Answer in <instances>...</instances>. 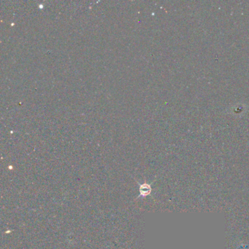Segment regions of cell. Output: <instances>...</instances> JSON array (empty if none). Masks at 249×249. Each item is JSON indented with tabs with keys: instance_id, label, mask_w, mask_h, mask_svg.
Segmentation results:
<instances>
[{
	"instance_id": "6da1fadb",
	"label": "cell",
	"mask_w": 249,
	"mask_h": 249,
	"mask_svg": "<svg viewBox=\"0 0 249 249\" xmlns=\"http://www.w3.org/2000/svg\"><path fill=\"white\" fill-rule=\"evenodd\" d=\"M151 191V188L148 184L144 183L140 186V194L143 197H146V196L149 195Z\"/></svg>"
}]
</instances>
